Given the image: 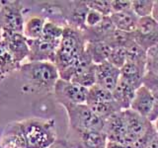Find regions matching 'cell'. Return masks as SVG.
Listing matches in <instances>:
<instances>
[{"label":"cell","mask_w":158,"mask_h":148,"mask_svg":"<svg viewBox=\"0 0 158 148\" xmlns=\"http://www.w3.org/2000/svg\"><path fill=\"white\" fill-rule=\"evenodd\" d=\"M26 82V87L39 94L52 93L59 73L52 62H26L19 70Z\"/></svg>","instance_id":"cell-1"},{"label":"cell","mask_w":158,"mask_h":148,"mask_svg":"<svg viewBox=\"0 0 158 148\" xmlns=\"http://www.w3.org/2000/svg\"><path fill=\"white\" fill-rule=\"evenodd\" d=\"M85 47L86 39L82 31L71 27H64V32L53 62L58 70L59 78L74 65L85 51Z\"/></svg>","instance_id":"cell-2"},{"label":"cell","mask_w":158,"mask_h":148,"mask_svg":"<svg viewBox=\"0 0 158 148\" xmlns=\"http://www.w3.org/2000/svg\"><path fill=\"white\" fill-rule=\"evenodd\" d=\"M27 148H48L58 138L52 118L32 117L20 121Z\"/></svg>","instance_id":"cell-3"},{"label":"cell","mask_w":158,"mask_h":148,"mask_svg":"<svg viewBox=\"0 0 158 148\" xmlns=\"http://www.w3.org/2000/svg\"><path fill=\"white\" fill-rule=\"evenodd\" d=\"M62 107L67 113L70 131H104L105 121L97 116L87 104H80V105L67 104Z\"/></svg>","instance_id":"cell-4"},{"label":"cell","mask_w":158,"mask_h":148,"mask_svg":"<svg viewBox=\"0 0 158 148\" xmlns=\"http://www.w3.org/2000/svg\"><path fill=\"white\" fill-rule=\"evenodd\" d=\"M25 7L20 1H1L0 7V22L2 24L3 33L23 34L25 19Z\"/></svg>","instance_id":"cell-5"},{"label":"cell","mask_w":158,"mask_h":148,"mask_svg":"<svg viewBox=\"0 0 158 148\" xmlns=\"http://www.w3.org/2000/svg\"><path fill=\"white\" fill-rule=\"evenodd\" d=\"M53 5L57 10V14L65 22V27H71L82 32L86 29L85 20L89 11L86 1H66Z\"/></svg>","instance_id":"cell-6"},{"label":"cell","mask_w":158,"mask_h":148,"mask_svg":"<svg viewBox=\"0 0 158 148\" xmlns=\"http://www.w3.org/2000/svg\"><path fill=\"white\" fill-rule=\"evenodd\" d=\"M53 95L56 97V102L61 106L67 104L80 105V104H86L88 89L76 83L59 78L54 86Z\"/></svg>","instance_id":"cell-7"},{"label":"cell","mask_w":158,"mask_h":148,"mask_svg":"<svg viewBox=\"0 0 158 148\" xmlns=\"http://www.w3.org/2000/svg\"><path fill=\"white\" fill-rule=\"evenodd\" d=\"M60 42L53 41L44 37L37 39H28L30 54L28 60L30 62H54L56 51Z\"/></svg>","instance_id":"cell-8"},{"label":"cell","mask_w":158,"mask_h":148,"mask_svg":"<svg viewBox=\"0 0 158 148\" xmlns=\"http://www.w3.org/2000/svg\"><path fill=\"white\" fill-rule=\"evenodd\" d=\"M133 38L137 44L148 51L158 44V24L151 16L140 18L133 32Z\"/></svg>","instance_id":"cell-9"},{"label":"cell","mask_w":158,"mask_h":148,"mask_svg":"<svg viewBox=\"0 0 158 148\" xmlns=\"http://www.w3.org/2000/svg\"><path fill=\"white\" fill-rule=\"evenodd\" d=\"M123 115H125L127 130L131 145L154 127L153 122H151L148 118L138 115L137 113L133 112L131 109L123 111Z\"/></svg>","instance_id":"cell-10"},{"label":"cell","mask_w":158,"mask_h":148,"mask_svg":"<svg viewBox=\"0 0 158 148\" xmlns=\"http://www.w3.org/2000/svg\"><path fill=\"white\" fill-rule=\"evenodd\" d=\"M104 132L106 133L108 140L117 141L131 147V142L127 130L123 111H121L111 116L105 121Z\"/></svg>","instance_id":"cell-11"},{"label":"cell","mask_w":158,"mask_h":148,"mask_svg":"<svg viewBox=\"0 0 158 148\" xmlns=\"http://www.w3.org/2000/svg\"><path fill=\"white\" fill-rule=\"evenodd\" d=\"M96 84L113 93L121 79V69L109 61L96 65Z\"/></svg>","instance_id":"cell-12"},{"label":"cell","mask_w":158,"mask_h":148,"mask_svg":"<svg viewBox=\"0 0 158 148\" xmlns=\"http://www.w3.org/2000/svg\"><path fill=\"white\" fill-rule=\"evenodd\" d=\"M3 43L6 44L9 51L12 53L16 61L20 64L25 59H28L30 54V48L28 44V39L23 34L18 33H3Z\"/></svg>","instance_id":"cell-13"},{"label":"cell","mask_w":158,"mask_h":148,"mask_svg":"<svg viewBox=\"0 0 158 148\" xmlns=\"http://www.w3.org/2000/svg\"><path fill=\"white\" fill-rule=\"evenodd\" d=\"M72 133L74 140L71 145H75L76 148H106L107 146L108 137L104 131L88 130Z\"/></svg>","instance_id":"cell-14"},{"label":"cell","mask_w":158,"mask_h":148,"mask_svg":"<svg viewBox=\"0 0 158 148\" xmlns=\"http://www.w3.org/2000/svg\"><path fill=\"white\" fill-rule=\"evenodd\" d=\"M145 74V64L127 62L121 68V80L137 90L143 85V78Z\"/></svg>","instance_id":"cell-15"},{"label":"cell","mask_w":158,"mask_h":148,"mask_svg":"<svg viewBox=\"0 0 158 148\" xmlns=\"http://www.w3.org/2000/svg\"><path fill=\"white\" fill-rule=\"evenodd\" d=\"M153 103H154L153 93L150 90H148L145 86L142 85L135 92V96L131 105V110L137 113L138 115L148 118L152 111Z\"/></svg>","instance_id":"cell-16"},{"label":"cell","mask_w":158,"mask_h":148,"mask_svg":"<svg viewBox=\"0 0 158 148\" xmlns=\"http://www.w3.org/2000/svg\"><path fill=\"white\" fill-rule=\"evenodd\" d=\"M0 148H27L20 121L12 122L5 127Z\"/></svg>","instance_id":"cell-17"},{"label":"cell","mask_w":158,"mask_h":148,"mask_svg":"<svg viewBox=\"0 0 158 148\" xmlns=\"http://www.w3.org/2000/svg\"><path fill=\"white\" fill-rule=\"evenodd\" d=\"M115 30L116 28L114 27L112 20L109 16L104 18L103 21L98 26L93 28H87L86 30H84L83 34L84 37H85L86 43L106 42Z\"/></svg>","instance_id":"cell-18"},{"label":"cell","mask_w":158,"mask_h":148,"mask_svg":"<svg viewBox=\"0 0 158 148\" xmlns=\"http://www.w3.org/2000/svg\"><path fill=\"white\" fill-rule=\"evenodd\" d=\"M110 18L116 30L127 33L135 32L137 23L139 21V18L136 16L132 10H128V11L125 12L113 13Z\"/></svg>","instance_id":"cell-19"},{"label":"cell","mask_w":158,"mask_h":148,"mask_svg":"<svg viewBox=\"0 0 158 148\" xmlns=\"http://www.w3.org/2000/svg\"><path fill=\"white\" fill-rule=\"evenodd\" d=\"M21 65L16 61L3 41L0 42V80L14 71H19Z\"/></svg>","instance_id":"cell-20"},{"label":"cell","mask_w":158,"mask_h":148,"mask_svg":"<svg viewBox=\"0 0 158 148\" xmlns=\"http://www.w3.org/2000/svg\"><path fill=\"white\" fill-rule=\"evenodd\" d=\"M135 88L131 87L120 79V82H118L115 90L113 91V97L122 110L125 111L131 109V102L135 96Z\"/></svg>","instance_id":"cell-21"},{"label":"cell","mask_w":158,"mask_h":148,"mask_svg":"<svg viewBox=\"0 0 158 148\" xmlns=\"http://www.w3.org/2000/svg\"><path fill=\"white\" fill-rule=\"evenodd\" d=\"M112 47L106 42H91L86 43L85 51L90 56L94 64H100L108 61L112 51Z\"/></svg>","instance_id":"cell-22"},{"label":"cell","mask_w":158,"mask_h":148,"mask_svg":"<svg viewBox=\"0 0 158 148\" xmlns=\"http://www.w3.org/2000/svg\"><path fill=\"white\" fill-rule=\"evenodd\" d=\"M47 20L43 16H32L25 22L23 35L27 39H37L43 36Z\"/></svg>","instance_id":"cell-23"},{"label":"cell","mask_w":158,"mask_h":148,"mask_svg":"<svg viewBox=\"0 0 158 148\" xmlns=\"http://www.w3.org/2000/svg\"><path fill=\"white\" fill-rule=\"evenodd\" d=\"M113 100H114L113 93L100 87L99 85H97V84L88 89V95H87V101H86V104L88 106L110 102Z\"/></svg>","instance_id":"cell-24"},{"label":"cell","mask_w":158,"mask_h":148,"mask_svg":"<svg viewBox=\"0 0 158 148\" xmlns=\"http://www.w3.org/2000/svg\"><path fill=\"white\" fill-rule=\"evenodd\" d=\"M71 82L76 83L84 88H91L94 85H96L97 77H96V64H93L90 67H88L81 73L77 74L74 76L71 80Z\"/></svg>","instance_id":"cell-25"},{"label":"cell","mask_w":158,"mask_h":148,"mask_svg":"<svg viewBox=\"0 0 158 148\" xmlns=\"http://www.w3.org/2000/svg\"><path fill=\"white\" fill-rule=\"evenodd\" d=\"M135 42V38H133V33H127L123 31H118L115 30L114 33L111 35L109 39L106 41L112 48L114 47H127L130 46L131 43Z\"/></svg>","instance_id":"cell-26"},{"label":"cell","mask_w":158,"mask_h":148,"mask_svg":"<svg viewBox=\"0 0 158 148\" xmlns=\"http://www.w3.org/2000/svg\"><path fill=\"white\" fill-rule=\"evenodd\" d=\"M127 49V62L140 63L146 65V53L147 51L142 48L135 42L131 43L126 47Z\"/></svg>","instance_id":"cell-27"},{"label":"cell","mask_w":158,"mask_h":148,"mask_svg":"<svg viewBox=\"0 0 158 148\" xmlns=\"http://www.w3.org/2000/svg\"><path fill=\"white\" fill-rule=\"evenodd\" d=\"M153 7H154V0H132L131 10L138 18L150 17Z\"/></svg>","instance_id":"cell-28"},{"label":"cell","mask_w":158,"mask_h":148,"mask_svg":"<svg viewBox=\"0 0 158 148\" xmlns=\"http://www.w3.org/2000/svg\"><path fill=\"white\" fill-rule=\"evenodd\" d=\"M64 32V26L57 24L56 22H52L47 20L44 24V31H43V37L53 39V41H61L62 35Z\"/></svg>","instance_id":"cell-29"},{"label":"cell","mask_w":158,"mask_h":148,"mask_svg":"<svg viewBox=\"0 0 158 148\" xmlns=\"http://www.w3.org/2000/svg\"><path fill=\"white\" fill-rule=\"evenodd\" d=\"M86 4L90 10L97 11L105 17L111 16L113 13L112 0H86Z\"/></svg>","instance_id":"cell-30"},{"label":"cell","mask_w":158,"mask_h":148,"mask_svg":"<svg viewBox=\"0 0 158 148\" xmlns=\"http://www.w3.org/2000/svg\"><path fill=\"white\" fill-rule=\"evenodd\" d=\"M108 61L118 68H122L127 63V49L126 47H114L111 51Z\"/></svg>","instance_id":"cell-31"},{"label":"cell","mask_w":158,"mask_h":148,"mask_svg":"<svg viewBox=\"0 0 158 148\" xmlns=\"http://www.w3.org/2000/svg\"><path fill=\"white\" fill-rule=\"evenodd\" d=\"M146 72L158 74V44L152 47L147 51Z\"/></svg>","instance_id":"cell-32"},{"label":"cell","mask_w":158,"mask_h":148,"mask_svg":"<svg viewBox=\"0 0 158 148\" xmlns=\"http://www.w3.org/2000/svg\"><path fill=\"white\" fill-rule=\"evenodd\" d=\"M143 86H145L152 93H158V74L146 72L143 78Z\"/></svg>","instance_id":"cell-33"},{"label":"cell","mask_w":158,"mask_h":148,"mask_svg":"<svg viewBox=\"0 0 158 148\" xmlns=\"http://www.w3.org/2000/svg\"><path fill=\"white\" fill-rule=\"evenodd\" d=\"M104 18H105V16H103L102 14H100L97 11H94V10L89 9V11L87 13V16H86V20H85L86 29L98 26V25L103 21Z\"/></svg>","instance_id":"cell-34"},{"label":"cell","mask_w":158,"mask_h":148,"mask_svg":"<svg viewBox=\"0 0 158 148\" xmlns=\"http://www.w3.org/2000/svg\"><path fill=\"white\" fill-rule=\"evenodd\" d=\"M131 2L132 0H112L113 13L125 12L131 10Z\"/></svg>","instance_id":"cell-35"},{"label":"cell","mask_w":158,"mask_h":148,"mask_svg":"<svg viewBox=\"0 0 158 148\" xmlns=\"http://www.w3.org/2000/svg\"><path fill=\"white\" fill-rule=\"evenodd\" d=\"M153 97H154V103L150 116L148 117V120L151 122H154L158 118V93H153Z\"/></svg>","instance_id":"cell-36"},{"label":"cell","mask_w":158,"mask_h":148,"mask_svg":"<svg viewBox=\"0 0 158 148\" xmlns=\"http://www.w3.org/2000/svg\"><path fill=\"white\" fill-rule=\"evenodd\" d=\"M48 148H73V146L71 145V143L66 139H57Z\"/></svg>","instance_id":"cell-37"},{"label":"cell","mask_w":158,"mask_h":148,"mask_svg":"<svg viewBox=\"0 0 158 148\" xmlns=\"http://www.w3.org/2000/svg\"><path fill=\"white\" fill-rule=\"evenodd\" d=\"M144 148H158V133L157 132L150 138L149 141L146 143Z\"/></svg>","instance_id":"cell-38"},{"label":"cell","mask_w":158,"mask_h":148,"mask_svg":"<svg viewBox=\"0 0 158 148\" xmlns=\"http://www.w3.org/2000/svg\"><path fill=\"white\" fill-rule=\"evenodd\" d=\"M106 148H131V147L127 144H123V143H121V142L108 140Z\"/></svg>","instance_id":"cell-39"},{"label":"cell","mask_w":158,"mask_h":148,"mask_svg":"<svg viewBox=\"0 0 158 148\" xmlns=\"http://www.w3.org/2000/svg\"><path fill=\"white\" fill-rule=\"evenodd\" d=\"M151 17L154 19L155 22L158 24V0H154V7H153Z\"/></svg>","instance_id":"cell-40"},{"label":"cell","mask_w":158,"mask_h":148,"mask_svg":"<svg viewBox=\"0 0 158 148\" xmlns=\"http://www.w3.org/2000/svg\"><path fill=\"white\" fill-rule=\"evenodd\" d=\"M3 39V28H2V24L0 22V42L2 41Z\"/></svg>","instance_id":"cell-41"},{"label":"cell","mask_w":158,"mask_h":148,"mask_svg":"<svg viewBox=\"0 0 158 148\" xmlns=\"http://www.w3.org/2000/svg\"><path fill=\"white\" fill-rule=\"evenodd\" d=\"M153 125H154V128H155L156 132L158 133V118H157V120L154 122H153Z\"/></svg>","instance_id":"cell-42"}]
</instances>
